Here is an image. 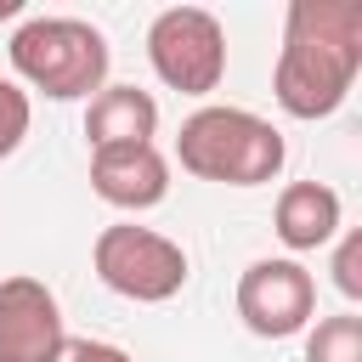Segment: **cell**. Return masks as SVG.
Returning a JSON list of instances; mask_svg holds the SVG:
<instances>
[{
  "label": "cell",
  "mask_w": 362,
  "mask_h": 362,
  "mask_svg": "<svg viewBox=\"0 0 362 362\" xmlns=\"http://www.w3.org/2000/svg\"><path fill=\"white\" fill-rule=\"evenodd\" d=\"M62 339L57 294L40 277H0V362H51Z\"/></svg>",
  "instance_id": "cell-7"
},
{
  "label": "cell",
  "mask_w": 362,
  "mask_h": 362,
  "mask_svg": "<svg viewBox=\"0 0 362 362\" xmlns=\"http://www.w3.org/2000/svg\"><path fill=\"white\" fill-rule=\"evenodd\" d=\"M90 266L119 300H136V305H164L187 288V249L136 221L102 226L90 243Z\"/></svg>",
  "instance_id": "cell-4"
},
{
  "label": "cell",
  "mask_w": 362,
  "mask_h": 362,
  "mask_svg": "<svg viewBox=\"0 0 362 362\" xmlns=\"http://www.w3.org/2000/svg\"><path fill=\"white\" fill-rule=\"evenodd\" d=\"M232 300H238V317H243L249 334L288 339V334L311 328V317H317V277L300 260H288V255H277V260L266 255V260L243 266Z\"/></svg>",
  "instance_id": "cell-6"
},
{
  "label": "cell",
  "mask_w": 362,
  "mask_h": 362,
  "mask_svg": "<svg viewBox=\"0 0 362 362\" xmlns=\"http://www.w3.org/2000/svg\"><path fill=\"white\" fill-rule=\"evenodd\" d=\"M305 362H362V317L339 311L305 334Z\"/></svg>",
  "instance_id": "cell-11"
},
{
  "label": "cell",
  "mask_w": 362,
  "mask_h": 362,
  "mask_svg": "<svg viewBox=\"0 0 362 362\" xmlns=\"http://www.w3.org/2000/svg\"><path fill=\"white\" fill-rule=\"evenodd\" d=\"M339 221H345V204L328 181H288L277 192V209H272V226H277L283 249H294V255H311V249L334 243Z\"/></svg>",
  "instance_id": "cell-9"
},
{
  "label": "cell",
  "mask_w": 362,
  "mask_h": 362,
  "mask_svg": "<svg viewBox=\"0 0 362 362\" xmlns=\"http://www.w3.org/2000/svg\"><path fill=\"white\" fill-rule=\"evenodd\" d=\"M175 158H181L187 175L215 181V187H266L288 164V141L272 119H260L249 107L204 102L198 113L181 119Z\"/></svg>",
  "instance_id": "cell-2"
},
{
  "label": "cell",
  "mask_w": 362,
  "mask_h": 362,
  "mask_svg": "<svg viewBox=\"0 0 362 362\" xmlns=\"http://www.w3.org/2000/svg\"><path fill=\"white\" fill-rule=\"evenodd\" d=\"M28 124H34V102H28V90H23L17 79H0V164L23 147Z\"/></svg>",
  "instance_id": "cell-12"
},
{
  "label": "cell",
  "mask_w": 362,
  "mask_h": 362,
  "mask_svg": "<svg viewBox=\"0 0 362 362\" xmlns=\"http://www.w3.org/2000/svg\"><path fill=\"white\" fill-rule=\"evenodd\" d=\"M334 288L345 300H362V232H345L334 249Z\"/></svg>",
  "instance_id": "cell-13"
},
{
  "label": "cell",
  "mask_w": 362,
  "mask_h": 362,
  "mask_svg": "<svg viewBox=\"0 0 362 362\" xmlns=\"http://www.w3.org/2000/svg\"><path fill=\"white\" fill-rule=\"evenodd\" d=\"M11 74L23 90H40L51 102H79V96H96L107 85V68H113V51H107V34L90 28L85 17H28L11 45Z\"/></svg>",
  "instance_id": "cell-3"
},
{
  "label": "cell",
  "mask_w": 362,
  "mask_h": 362,
  "mask_svg": "<svg viewBox=\"0 0 362 362\" xmlns=\"http://www.w3.org/2000/svg\"><path fill=\"white\" fill-rule=\"evenodd\" d=\"M51 362H136V356L119 351V345H107V339H74V334H68Z\"/></svg>",
  "instance_id": "cell-14"
},
{
  "label": "cell",
  "mask_w": 362,
  "mask_h": 362,
  "mask_svg": "<svg viewBox=\"0 0 362 362\" xmlns=\"http://www.w3.org/2000/svg\"><path fill=\"white\" fill-rule=\"evenodd\" d=\"M158 136V102L136 85H102L85 107V141L96 147H141Z\"/></svg>",
  "instance_id": "cell-10"
},
{
  "label": "cell",
  "mask_w": 362,
  "mask_h": 362,
  "mask_svg": "<svg viewBox=\"0 0 362 362\" xmlns=\"http://www.w3.org/2000/svg\"><path fill=\"white\" fill-rule=\"evenodd\" d=\"M147 62L181 96H209L226 79V28L204 6H170L147 23Z\"/></svg>",
  "instance_id": "cell-5"
},
{
  "label": "cell",
  "mask_w": 362,
  "mask_h": 362,
  "mask_svg": "<svg viewBox=\"0 0 362 362\" xmlns=\"http://www.w3.org/2000/svg\"><path fill=\"white\" fill-rule=\"evenodd\" d=\"M362 74V6L356 0H294L283 17V51L272 96L288 119H328Z\"/></svg>",
  "instance_id": "cell-1"
},
{
  "label": "cell",
  "mask_w": 362,
  "mask_h": 362,
  "mask_svg": "<svg viewBox=\"0 0 362 362\" xmlns=\"http://www.w3.org/2000/svg\"><path fill=\"white\" fill-rule=\"evenodd\" d=\"M90 192L124 215L158 209L170 198V158L141 141V147H96L90 153Z\"/></svg>",
  "instance_id": "cell-8"
}]
</instances>
